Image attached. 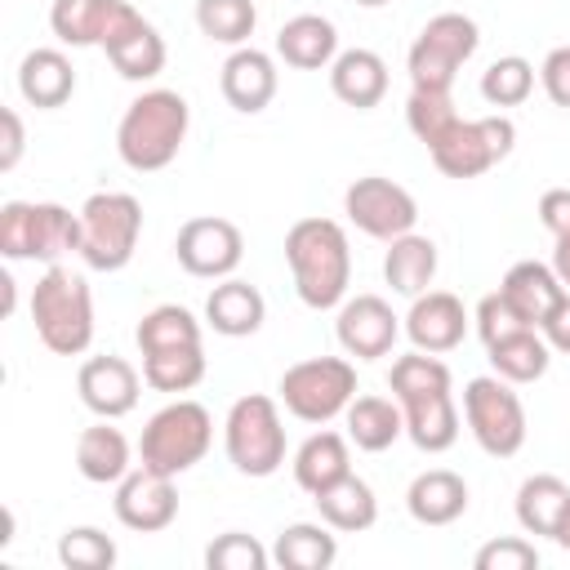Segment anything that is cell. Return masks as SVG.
<instances>
[{
    "mask_svg": "<svg viewBox=\"0 0 570 570\" xmlns=\"http://www.w3.org/2000/svg\"><path fill=\"white\" fill-rule=\"evenodd\" d=\"M285 263L294 276V294L303 298V307L312 312H330L347 298L352 285V245L343 223L334 218H298L285 232Z\"/></svg>",
    "mask_w": 570,
    "mask_h": 570,
    "instance_id": "1",
    "label": "cell"
},
{
    "mask_svg": "<svg viewBox=\"0 0 570 570\" xmlns=\"http://www.w3.org/2000/svg\"><path fill=\"white\" fill-rule=\"evenodd\" d=\"M187 125L191 107L178 89H142L116 125V151L134 174H156L178 160Z\"/></svg>",
    "mask_w": 570,
    "mask_h": 570,
    "instance_id": "2",
    "label": "cell"
},
{
    "mask_svg": "<svg viewBox=\"0 0 570 570\" xmlns=\"http://www.w3.org/2000/svg\"><path fill=\"white\" fill-rule=\"evenodd\" d=\"M31 321L53 356H80L94 343V294L89 281L62 263H49L31 289Z\"/></svg>",
    "mask_w": 570,
    "mask_h": 570,
    "instance_id": "3",
    "label": "cell"
},
{
    "mask_svg": "<svg viewBox=\"0 0 570 570\" xmlns=\"http://www.w3.org/2000/svg\"><path fill=\"white\" fill-rule=\"evenodd\" d=\"M80 249V209L58 200H4L0 205V254L9 263H58Z\"/></svg>",
    "mask_w": 570,
    "mask_h": 570,
    "instance_id": "4",
    "label": "cell"
},
{
    "mask_svg": "<svg viewBox=\"0 0 570 570\" xmlns=\"http://www.w3.org/2000/svg\"><path fill=\"white\" fill-rule=\"evenodd\" d=\"M209 445H214L209 410L200 401L178 396V401L160 405L147 419L142 436H138V463L160 472V476H183V472H191L209 454Z\"/></svg>",
    "mask_w": 570,
    "mask_h": 570,
    "instance_id": "5",
    "label": "cell"
},
{
    "mask_svg": "<svg viewBox=\"0 0 570 570\" xmlns=\"http://www.w3.org/2000/svg\"><path fill=\"white\" fill-rule=\"evenodd\" d=\"M223 450L227 463L240 476H272L285 463V423H281V405L267 392H249L240 401H232L227 419H223Z\"/></svg>",
    "mask_w": 570,
    "mask_h": 570,
    "instance_id": "6",
    "label": "cell"
},
{
    "mask_svg": "<svg viewBox=\"0 0 570 570\" xmlns=\"http://www.w3.org/2000/svg\"><path fill=\"white\" fill-rule=\"evenodd\" d=\"M481 45V27L459 13L445 9L436 18L423 22V31L414 36L410 53H405V71H410V89H428V94H450L454 76L463 71V62L476 53Z\"/></svg>",
    "mask_w": 570,
    "mask_h": 570,
    "instance_id": "7",
    "label": "cell"
},
{
    "mask_svg": "<svg viewBox=\"0 0 570 570\" xmlns=\"http://www.w3.org/2000/svg\"><path fill=\"white\" fill-rule=\"evenodd\" d=\"M276 396H281L285 414H294L298 423L325 428L330 419H338L352 405V396H356V365L347 356H307V361H294L281 374Z\"/></svg>",
    "mask_w": 570,
    "mask_h": 570,
    "instance_id": "8",
    "label": "cell"
},
{
    "mask_svg": "<svg viewBox=\"0 0 570 570\" xmlns=\"http://www.w3.org/2000/svg\"><path fill=\"white\" fill-rule=\"evenodd\" d=\"M142 236V205L129 191H94L80 205V258L94 272L129 267Z\"/></svg>",
    "mask_w": 570,
    "mask_h": 570,
    "instance_id": "9",
    "label": "cell"
},
{
    "mask_svg": "<svg viewBox=\"0 0 570 570\" xmlns=\"http://www.w3.org/2000/svg\"><path fill=\"white\" fill-rule=\"evenodd\" d=\"M463 423H468L472 441L490 459H512L525 445V405L517 396V383H508L499 374L468 379V387H463Z\"/></svg>",
    "mask_w": 570,
    "mask_h": 570,
    "instance_id": "10",
    "label": "cell"
},
{
    "mask_svg": "<svg viewBox=\"0 0 570 570\" xmlns=\"http://www.w3.org/2000/svg\"><path fill=\"white\" fill-rule=\"evenodd\" d=\"M517 142V125L508 116H459L432 147V165L445 174V178H481L485 169H494L499 160H508Z\"/></svg>",
    "mask_w": 570,
    "mask_h": 570,
    "instance_id": "11",
    "label": "cell"
},
{
    "mask_svg": "<svg viewBox=\"0 0 570 570\" xmlns=\"http://www.w3.org/2000/svg\"><path fill=\"white\" fill-rule=\"evenodd\" d=\"M343 214L356 232H365L374 240H396V236L414 232L419 200L401 183H392L383 174H365L343 191Z\"/></svg>",
    "mask_w": 570,
    "mask_h": 570,
    "instance_id": "12",
    "label": "cell"
},
{
    "mask_svg": "<svg viewBox=\"0 0 570 570\" xmlns=\"http://www.w3.org/2000/svg\"><path fill=\"white\" fill-rule=\"evenodd\" d=\"M174 254H178V267L187 276H200V281H223L240 267L245 258V236L232 218H218V214H200V218H187L174 236Z\"/></svg>",
    "mask_w": 570,
    "mask_h": 570,
    "instance_id": "13",
    "label": "cell"
},
{
    "mask_svg": "<svg viewBox=\"0 0 570 570\" xmlns=\"http://www.w3.org/2000/svg\"><path fill=\"white\" fill-rule=\"evenodd\" d=\"M116 521L134 534H160L178 521V490H174V476H160L142 463H134L120 481H116Z\"/></svg>",
    "mask_w": 570,
    "mask_h": 570,
    "instance_id": "14",
    "label": "cell"
},
{
    "mask_svg": "<svg viewBox=\"0 0 570 570\" xmlns=\"http://www.w3.org/2000/svg\"><path fill=\"white\" fill-rule=\"evenodd\" d=\"M401 316L392 312L387 298L379 294H356V298H343L338 303V321H334V334H338V347L356 361H379L396 347L401 338Z\"/></svg>",
    "mask_w": 570,
    "mask_h": 570,
    "instance_id": "15",
    "label": "cell"
},
{
    "mask_svg": "<svg viewBox=\"0 0 570 570\" xmlns=\"http://www.w3.org/2000/svg\"><path fill=\"white\" fill-rule=\"evenodd\" d=\"M142 383L147 379H138V370L125 356H111V352L107 356H89L76 370V392H80L85 410L98 414V419H125L138 405Z\"/></svg>",
    "mask_w": 570,
    "mask_h": 570,
    "instance_id": "16",
    "label": "cell"
},
{
    "mask_svg": "<svg viewBox=\"0 0 570 570\" xmlns=\"http://www.w3.org/2000/svg\"><path fill=\"white\" fill-rule=\"evenodd\" d=\"M405 321V338L419 347V352H454L463 338H468V307L459 294L450 289H423L419 298H410V312L401 316Z\"/></svg>",
    "mask_w": 570,
    "mask_h": 570,
    "instance_id": "17",
    "label": "cell"
},
{
    "mask_svg": "<svg viewBox=\"0 0 570 570\" xmlns=\"http://www.w3.org/2000/svg\"><path fill=\"white\" fill-rule=\"evenodd\" d=\"M218 89L227 98L232 111L240 116H258L272 107L276 89H281V71H276V58L254 49V45H240L227 53L223 71H218Z\"/></svg>",
    "mask_w": 570,
    "mask_h": 570,
    "instance_id": "18",
    "label": "cell"
},
{
    "mask_svg": "<svg viewBox=\"0 0 570 570\" xmlns=\"http://www.w3.org/2000/svg\"><path fill=\"white\" fill-rule=\"evenodd\" d=\"M102 53H107V62L125 76V80H156L160 71H165V36L138 13V9H129L125 18H120V27L107 36V45H102Z\"/></svg>",
    "mask_w": 570,
    "mask_h": 570,
    "instance_id": "19",
    "label": "cell"
},
{
    "mask_svg": "<svg viewBox=\"0 0 570 570\" xmlns=\"http://www.w3.org/2000/svg\"><path fill=\"white\" fill-rule=\"evenodd\" d=\"M129 0H53L49 9V31L71 45V49H89V45H107V36L120 27V18L129 13Z\"/></svg>",
    "mask_w": 570,
    "mask_h": 570,
    "instance_id": "20",
    "label": "cell"
},
{
    "mask_svg": "<svg viewBox=\"0 0 570 570\" xmlns=\"http://www.w3.org/2000/svg\"><path fill=\"white\" fill-rule=\"evenodd\" d=\"M267 321V298L240 276H223L205 298V325L223 338H249Z\"/></svg>",
    "mask_w": 570,
    "mask_h": 570,
    "instance_id": "21",
    "label": "cell"
},
{
    "mask_svg": "<svg viewBox=\"0 0 570 570\" xmlns=\"http://www.w3.org/2000/svg\"><path fill=\"white\" fill-rule=\"evenodd\" d=\"M276 58L294 71H330L338 58V27L321 13H294L276 31Z\"/></svg>",
    "mask_w": 570,
    "mask_h": 570,
    "instance_id": "22",
    "label": "cell"
},
{
    "mask_svg": "<svg viewBox=\"0 0 570 570\" xmlns=\"http://www.w3.org/2000/svg\"><path fill=\"white\" fill-rule=\"evenodd\" d=\"M499 294L512 303V312L525 321V325H543V316L566 298V285L557 281L552 263H539V258H521L503 272L499 281Z\"/></svg>",
    "mask_w": 570,
    "mask_h": 570,
    "instance_id": "23",
    "label": "cell"
},
{
    "mask_svg": "<svg viewBox=\"0 0 570 570\" xmlns=\"http://www.w3.org/2000/svg\"><path fill=\"white\" fill-rule=\"evenodd\" d=\"M330 94L343 102V107H356V111H370L383 102L387 94V62L374 53V49H338V58L330 62Z\"/></svg>",
    "mask_w": 570,
    "mask_h": 570,
    "instance_id": "24",
    "label": "cell"
},
{
    "mask_svg": "<svg viewBox=\"0 0 570 570\" xmlns=\"http://www.w3.org/2000/svg\"><path fill=\"white\" fill-rule=\"evenodd\" d=\"M289 468H294V485L316 499L321 490H330L334 481H343L352 472V441H347V432H330V428L312 432L294 450Z\"/></svg>",
    "mask_w": 570,
    "mask_h": 570,
    "instance_id": "25",
    "label": "cell"
},
{
    "mask_svg": "<svg viewBox=\"0 0 570 570\" xmlns=\"http://www.w3.org/2000/svg\"><path fill=\"white\" fill-rule=\"evenodd\" d=\"M18 94L36 111L67 107L71 94H76V67H71V58L62 49H31L18 62Z\"/></svg>",
    "mask_w": 570,
    "mask_h": 570,
    "instance_id": "26",
    "label": "cell"
},
{
    "mask_svg": "<svg viewBox=\"0 0 570 570\" xmlns=\"http://www.w3.org/2000/svg\"><path fill=\"white\" fill-rule=\"evenodd\" d=\"M405 508L419 525H454L468 512V481L450 468H428L410 481Z\"/></svg>",
    "mask_w": 570,
    "mask_h": 570,
    "instance_id": "27",
    "label": "cell"
},
{
    "mask_svg": "<svg viewBox=\"0 0 570 570\" xmlns=\"http://www.w3.org/2000/svg\"><path fill=\"white\" fill-rule=\"evenodd\" d=\"M134 468V450L125 441L120 428H111V419H98L89 423L80 436H76V472L94 485H116L125 472Z\"/></svg>",
    "mask_w": 570,
    "mask_h": 570,
    "instance_id": "28",
    "label": "cell"
},
{
    "mask_svg": "<svg viewBox=\"0 0 570 570\" xmlns=\"http://www.w3.org/2000/svg\"><path fill=\"white\" fill-rule=\"evenodd\" d=\"M401 414H405V436L423 450V454H445L454 441H459V405H454V392H428V396H414V401H401Z\"/></svg>",
    "mask_w": 570,
    "mask_h": 570,
    "instance_id": "29",
    "label": "cell"
},
{
    "mask_svg": "<svg viewBox=\"0 0 570 570\" xmlns=\"http://www.w3.org/2000/svg\"><path fill=\"white\" fill-rule=\"evenodd\" d=\"M436 240L432 236H419V232H405L396 240H387V254H383V281L392 285V294H405V298H419L423 289H432L436 281Z\"/></svg>",
    "mask_w": 570,
    "mask_h": 570,
    "instance_id": "30",
    "label": "cell"
},
{
    "mask_svg": "<svg viewBox=\"0 0 570 570\" xmlns=\"http://www.w3.org/2000/svg\"><path fill=\"white\" fill-rule=\"evenodd\" d=\"M343 423H347V441L365 454H383L405 436V414L396 396H352Z\"/></svg>",
    "mask_w": 570,
    "mask_h": 570,
    "instance_id": "31",
    "label": "cell"
},
{
    "mask_svg": "<svg viewBox=\"0 0 570 570\" xmlns=\"http://www.w3.org/2000/svg\"><path fill=\"white\" fill-rule=\"evenodd\" d=\"M312 503H316L321 521L330 530H338V534H365L379 521V499H374L370 481H361L356 472H347L343 481H334L330 490H321Z\"/></svg>",
    "mask_w": 570,
    "mask_h": 570,
    "instance_id": "32",
    "label": "cell"
},
{
    "mask_svg": "<svg viewBox=\"0 0 570 570\" xmlns=\"http://www.w3.org/2000/svg\"><path fill=\"white\" fill-rule=\"evenodd\" d=\"M485 356H490V370L499 374V379H508V383H534V379H543L548 374V365H552V347H548V338L534 330V325H525V330H512V334H503V338H494L490 347H485Z\"/></svg>",
    "mask_w": 570,
    "mask_h": 570,
    "instance_id": "33",
    "label": "cell"
},
{
    "mask_svg": "<svg viewBox=\"0 0 570 570\" xmlns=\"http://www.w3.org/2000/svg\"><path fill=\"white\" fill-rule=\"evenodd\" d=\"M338 530H330L325 521H294L276 534L272 543V561L281 570H330L338 561Z\"/></svg>",
    "mask_w": 570,
    "mask_h": 570,
    "instance_id": "34",
    "label": "cell"
},
{
    "mask_svg": "<svg viewBox=\"0 0 570 570\" xmlns=\"http://www.w3.org/2000/svg\"><path fill=\"white\" fill-rule=\"evenodd\" d=\"M566 499H570V485H566L561 476H552V472L525 476L521 490H517V525H521L525 534L552 539V525H557Z\"/></svg>",
    "mask_w": 570,
    "mask_h": 570,
    "instance_id": "35",
    "label": "cell"
},
{
    "mask_svg": "<svg viewBox=\"0 0 570 570\" xmlns=\"http://www.w3.org/2000/svg\"><path fill=\"white\" fill-rule=\"evenodd\" d=\"M134 343L138 352H165V347H200V321L178 307V303H160L151 307L138 330H134Z\"/></svg>",
    "mask_w": 570,
    "mask_h": 570,
    "instance_id": "36",
    "label": "cell"
},
{
    "mask_svg": "<svg viewBox=\"0 0 570 570\" xmlns=\"http://www.w3.org/2000/svg\"><path fill=\"white\" fill-rule=\"evenodd\" d=\"M205 347H165V352H142V379L156 392H191L205 379Z\"/></svg>",
    "mask_w": 570,
    "mask_h": 570,
    "instance_id": "37",
    "label": "cell"
},
{
    "mask_svg": "<svg viewBox=\"0 0 570 570\" xmlns=\"http://www.w3.org/2000/svg\"><path fill=\"white\" fill-rule=\"evenodd\" d=\"M196 27L205 40L240 49L258 27V9L254 0H196Z\"/></svg>",
    "mask_w": 570,
    "mask_h": 570,
    "instance_id": "38",
    "label": "cell"
},
{
    "mask_svg": "<svg viewBox=\"0 0 570 570\" xmlns=\"http://www.w3.org/2000/svg\"><path fill=\"white\" fill-rule=\"evenodd\" d=\"M387 387H392L396 401H414V396L454 387V379H450V365H445L436 352H419V347H414V352H405V356L392 361Z\"/></svg>",
    "mask_w": 570,
    "mask_h": 570,
    "instance_id": "39",
    "label": "cell"
},
{
    "mask_svg": "<svg viewBox=\"0 0 570 570\" xmlns=\"http://www.w3.org/2000/svg\"><path fill=\"white\" fill-rule=\"evenodd\" d=\"M534 94V62L521 53H503L481 71V98L503 111V107H521Z\"/></svg>",
    "mask_w": 570,
    "mask_h": 570,
    "instance_id": "40",
    "label": "cell"
},
{
    "mask_svg": "<svg viewBox=\"0 0 570 570\" xmlns=\"http://www.w3.org/2000/svg\"><path fill=\"white\" fill-rule=\"evenodd\" d=\"M116 539L98 525H71L58 539V561L67 570H111L116 566Z\"/></svg>",
    "mask_w": 570,
    "mask_h": 570,
    "instance_id": "41",
    "label": "cell"
},
{
    "mask_svg": "<svg viewBox=\"0 0 570 570\" xmlns=\"http://www.w3.org/2000/svg\"><path fill=\"white\" fill-rule=\"evenodd\" d=\"M454 120H459V111H454V98H450V94L410 89V98H405V125H410V134H414L423 147H432Z\"/></svg>",
    "mask_w": 570,
    "mask_h": 570,
    "instance_id": "42",
    "label": "cell"
},
{
    "mask_svg": "<svg viewBox=\"0 0 570 570\" xmlns=\"http://www.w3.org/2000/svg\"><path fill=\"white\" fill-rule=\"evenodd\" d=\"M205 566L209 570H267L272 566V548H263L245 530H227L205 548Z\"/></svg>",
    "mask_w": 570,
    "mask_h": 570,
    "instance_id": "43",
    "label": "cell"
},
{
    "mask_svg": "<svg viewBox=\"0 0 570 570\" xmlns=\"http://www.w3.org/2000/svg\"><path fill=\"white\" fill-rule=\"evenodd\" d=\"M476 570H534L539 566V548L521 534H503V539H490L476 548L472 557Z\"/></svg>",
    "mask_w": 570,
    "mask_h": 570,
    "instance_id": "44",
    "label": "cell"
},
{
    "mask_svg": "<svg viewBox=\"0 0 570 570\" xmlns=\"http://www.w3.org/2000/svg\"><path fill=\"white\" fill-rule=\"evenodd\" d=\"M472 321H476V334H481V343L490 347L494 338H503V334H512V330H525V321L512 312V303L494 289V294H485L481 303H476V312H472Z\"/></svg>",
    "mask_w": 570,
    "mask_h": 570,
    "instance_id": "45",
    "label": "cell"
},
{
    "mask_svg": "<svg viewBox=\"0 0 570 570\" xmlns=\"http://www.w3.org/2000/svg\"><path fill=\"white\" fill-rule=\"evenodd\" d=\"M539 85L552 107H570V45L548 49V58L539 62Z\"/></svg>",
    "mask_w": 570,
    "mask_h": 570,
    "instance_id": "46",
    "label": "cell"
},
{
    "mask_svg": "<svg viewBox=\"0 0 570 570\" xmlns=\"http://www.w3.org/2000/svg\"><path fill=\"white\" fill-rule=\"evenodd\" d=\"M539 223L552 240H570V187H548L539 196Z\"/></svg>",
    "mask_w": 570,
    "mask_h": 570,
    "instance_id": "47",
    "label": "cell"
},
{
    "mask_svg": "<svg viewBox=\"0 0 570 570\" xmlns=\"http://www.w3.org/2000/svg\"><path fill=\"white\" fill-rule=\"evenodd\" d=\"M22 147H27V129H22V116L13 107H0V174L18 169L22 160Z\"/></svg>",
    "mask_w": 570,
    "mask_h": 570,
    "instance_id": "48",
    "label": "cell"
},
{
    "mask_svg": "<svg viewBox=\"0 0 570 570\" xmlns=\"http://www.w3.org/2000/svg\"><path fill=\"white\" fill-rule=\"evenodd\" d=\"M539 334L548 338V347L552 352H561V356H570V289H566V298L543 316V325H539Z\"/></svg>",
    "mask_w": 570,
    "mask_h": 570,
    "instance_id": "49",
    "label": "cell"
},
{
    "mask_svg": "<svg viewBox=\"0 0 570 570\" xmlns=\"http://www.w3.org/2000/svg\"><path fill=\"white\" fill-rule=\"evenodd\" d=\"M552 272H557V281L570 289V240H557V249H552Z\"/></svg>",
    "mask_w": 570,
    "mask_h": 570,
    "instance_id": "50",
    "label": "cell"
},
{
    "mask_svg": "<svg viewBox=\"0 0 570 570\" xmlns=\"http://www.w3.org/2000/svg\"><path fill=\"white\" fill-rule=\"evenodd\" d=\"M552 543L570 552V499H566V508H561V517H557V525H552Z\"/></svg>",
    "mask_w": 570,
    "mask_h": 570,
    "instance_id": "51",
    "label": "cell"
},
{
    "mask_svg": "<svg viewBox=\"0 0 570 570\" xmlns=\"http://www.w3.org/2000/svg\"><path fill=\"white\" fill-rule=\"evenodd\" d=\"M0 285H4V316H9V312H13V276L4 272V276H0Z\"/></svg>",
    "mask_w": 570,
    "mask_h": 570,
    "instance_id": "52",
    "label": "cell"
},
{
    "mask_svg": "<svg viewBox=\"0 0 570 570\" xmlns=\"http://www.w3.org/2000/svg\"><path fill=\"white\" fill-rule=\"evenodd\" d=\"M352 4H361V9H383V4H392V0H352Z\"/></svg>",
    "mask_w": 570,
    "mask_h": 570,
    "instance_id": "53",
    "label": "cell"
}]
</instances>
